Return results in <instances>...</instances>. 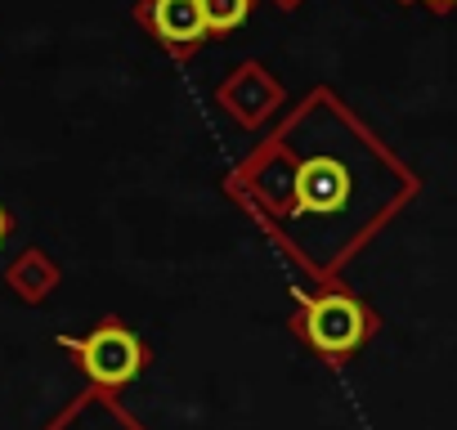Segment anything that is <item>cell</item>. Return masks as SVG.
<instances>
[{"instance_id":"cell-1","label":"cell","mask_w":457,"mask_h":430,"mask_svg":"<svg viewBox=\"0 0 457 430\" xmlns=\"http://www.w3.org/2000/svg\"><path fill=\"white\" fill-rule=\"evenodd\" d=\"M278 179H287V202L274 206V220L314 269L345 260L417 193V179L332 99H314L278 135L261 184Z\"/></svg>"},{"instance_id":"cell-2","label":"cell","mask_w":457,"mask_h":430,"mask_svg":"<svg viewBox=\"0 0 457 430\" xmlns=\"http://www.w3.org/2000/svg\"><path fill=\"white\" fill-rule=\"evenodd\" d=\"M310 345L319 354H332V359H345L354 354L368 332H372V314L354 301V296H341V292H328V296H314L305 305V318H301Z\"/></svg>"},{"instance_id":"cell-3","label":"cell","mask_w":457,"mask_h":430,"mask_svg":"<svg viewBox=\"0 0 457 430\" xmlns=\"http://www.w3.org/2000/svg\"><path fill=\"white\" fill-rule=\"evenodd\" d=\"M63 345L77 350L81 363H86V372H90L99 385H108V390L135 381L139 368H144V345H139L126 327H117V323H108V327H99V332H90V336H81V341L63 336Z\"/></svg>"},{"instance_id":"cell-4","label":"cell","mask_w":457,"mask_h":430,"mask_svg":"<svg viewBox=\"0 0 457 430\" xmlns=\"http://www.w3.org/2000/svg\"><path fill=\"white\" fill-rule=\"evenodd\" d=\"M144 19L166 45H193L206 32L202 0H148Z\"/></svg>"},{"instance_id":"cell-5","label":"cell","mask_w":457,"mask_h":430,"mask_svg":"<svg viewBox=\"0 0 457 430\" xmlns=\"http://www.w3.org/2000/svg\"><path fill=\"white\" fill-rule=\"evenodd\" d=\"M54 430H135L108 399H86V403H77Z\"/></svg>"},{"instance_id":"cell-6","label":"cell","mask_w":457,"mask_h":430,"mask_svg":"<svg viewBox=\"0 0 457 430\" xmlns=\"http://www.w3.org/2000/svg\"><path fill=\"white\" fill-rule=\"evenodd\" d=\"M252 10V0H202V19H206V32H228L238 28Z\"/></svg>"},{"instance_id":"cell-7","label":"cell","mask_w":457,"mask_h":430,"mask_svg":"<svg viewBox=\"0 0 457 430\" xmlns=\"http://www.w3.org/2000/svg\"><path fill=\"white\" fill-rule=\"evenodd\" d=\"M426 5H430V10H453L457 0H426Z\"/></svg>"},{"instance_id":"cell-8","label":"cell","mask_w":457,"mask_h":430,"mask_svg":"<svg viewBox=\"0 0 457 430\" xmlns=\"http://www.w3.org/2000/svg\"><path fill=\"white\" fill-rule=\"evenodd\" d=\"M5 229H10V220H5V211H0V238H5Z\"/></svg>"}]
</instances>
